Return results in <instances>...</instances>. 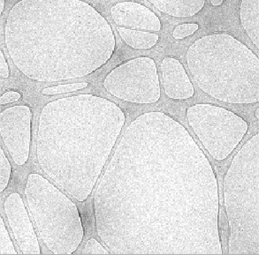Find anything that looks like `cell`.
Instances as JSON below:
<instances>
[{"mask_svg":"<svg viewBox=\"0 0 259 255\" xmlns=\"http://www.w3.org/2000/svg\"><path fill=\"white\" fill-rule=\"evenodd\" d=\"M5 35L16 67L40 81L91 74L115 47L105 18L81 1H20L9 13Z\"/></svg>","mask_w":259,"mask_h":255,"instance_id":"6da1fadb","label":"cell"},{"mask_svg":"<svg viewBox=\"0 0 259 255\" xmlns=\"http://www.w3.org/2000/svg\"><path fill=\"white\" fill-rule=\"evenodd\" d=\"M124 124L115 105L92 95L46 105L39 124L37 156L46 173L83 200Z\"/></svg>","mask_w":259,"mask_h":255,"instance_id":"7a4b0ae2","label":"cell"},{"mask_svg":"<svg viewBox=\"0 0 259 255\" xmlns=\"http://www.w3.org/2000/svg\"><path fill=\"white\" fill-rule=\"evenodd\" d=\"M26 195L42 239L54 253H59L56 237L60 226L63 227V213L76 211V207L38 174L28 176Z\"/></svg>","mask_w":259,"mask_h":255,"instance_id":"3957f363","label":"cell"},{"mask_svg":"<svg viewBox=\"0 0 259 255\" xmlns=\"http://www.w3.org/2000/svg\"><path fill=\"white\" fill-rule=\"evenodd\" d=\"M105 87L116 97L138 104H151L160 98V87L154 60L139 58L112 71Z\"/></svg>","mask_w":259,"mask_h":255,"instance_id":"277c9868","label":"cell"},{"mask_svg":"<svg viewBox=\"0 0 259 255\" xmlns=\"http://www.w3.org/2000/svg\"><path fill=\"white\" fill-rule=\"evenodd\" d=\"M1 134L14 163L28 161L30 146L31 112L28 106H14L1 112Z\"/></svg>","mask_w":259,"mask_h":255,"instance_id":"5b68a950","label":"cell"},{"mask_svg":"<svg viewBox=\"0 0 259 255\" xmlns=\"http://www.w3.org/2000/svg\"><path fill=\"white\" fill-rule=\"evenodd\" d=\"M11 228L23 254H40L38 239L19 193H12L5 202Z\"/></svg>","mask_w":259,"mask_h":255,"instance_id":"8992f818","label":"cell"},{"mask_svg":"<svg viewBox=\"0 0 259 255\" xmlns=\"http://www.w3.org/2000/svg\"><path fill=\"white\" fill-rule=\"evenodd\" d=\"M112 16L116 24L146 30L159 31L161 22L149 8L136 2H121L112 7Z\"/></svg>","mask_w":259,"mask_h":255,"instance_id":"52a82bcc","label":"cell"},{"mask_svg":"<svg viewBox=\"0 0 259 255\" xmlns=\"http://www.w3.org/2000/svg\"><path fill=\"white\" fill-rule=\"evenodd\" d=\"M161 70L165 93L168 97L183 100L193 96L195 92L194 87L184 67L178 60L165 58L162 61Z\"/></svg>","mask_w":259,"mask_h":255,"instance_id":"ba28073f","label":"cell"},{"mask_svg":"<svg viewBox=\"0 0 259 255\" xmlns=\"http://www.w3.org/2000/svg\"><path fill=\"white\" fill-rule=\"evenodd\" d=\"M151 3L158 10L175 17H190L202 10L204 1H164L151 0Z\"/></svg>","mask_w":259,"mask_h":255,"instance_id":"9c48e42d","label":"cell"},{"mask_svg":"<svg viewBox=\"0 0 259 255\" xmlns=\"http://www.w3.org/2000/svg\"><path fill=\"white\" fill-rule=\"evenodd\" d=\"M259 1H243L241 6V20L249 37L259 48Z\"/></svg>","mask_w":259,"mask_h":255,"instance_id":"30bf717a","label":"cell"},{"mask_svg":"<svg viewBox=\"0 0 259 255\" xmlns=\"http://www.w3.org/2000/svg\"><path fill=\"white\" fill-rule=\"evenodd\" d=\"M117 30L123 41L135 49H150L158 42V35L149 32L118 27Z\"/></svg>","mask_w":259,"mask_h":255,"instance_id":"8fae6325","label":"cell"},{"mask_svg":"<svg viewBox=\"0 0 259 255\" xmlns=\"http://www.w3.org/2000/svg\"><path fill=\"white\" fill-rule=\"evenodd\" d=\"M0 236H1V246L0 253L1 254H17L15 251L13 242L11 240L10 236L7 232V228L4 224L3 218H0Z\"/></svg>","mask_w":259,"mask_h":255,"instance_id":"7c38bea8","label":"cell"},{"mask_svg":"<svg viewBox=\"0 0 259 255\" xmlns=\"http://www.w3.org/2000/svg\"><path fill=\"white\" fill-rule=\"evenodd\" d=\"M86 87H88L87 82L71 83V84L46 87L45 89H42V93L44 94H64V93H70V92H74V91L80 90V89H82V88Z\"/></svg>","mask_w":259,"mask_h":255,"instance_id":"4fadbf2b","label":"cell"},{"mask_svg":"<svg viewBox=\"0 0 259 255\" xmlns=\"http://www.w3.org/2000/svg\"><path fill=\"white\" fill-rule=\"evenodd\" d=\"M0 170H1L0 191L3 192L8 185L11 175L10 163L4 153L3 149H0Z\"/></svg>","mask_w":259,"mask_h":255,"instance_id":"5bb4252c","label":"cell"},{"mask_svg":"<svg viewBox=\"0 0 259 255\" xmlns=\"http://www.w3.org/2000/svg\"><path fill=\"white\" fill-rule=\"evenodd\" d=\"M199 28V26L196 23L180 25L174 30V37L175 39H183L186 36L193 35Z\"/></svg>","mask_w":259,"mask_h":255,"instance_id":"9a60e30c","label":"cell"},{"mask_svg":"<svg viewBox=\"0 0 259 255\" xmlns=\"http://www.w3.org/2000/svg\"><path fill=\"white\" fill-rule=\"evenodd\" d=\"M82 254H109L107 252L96 239H91L87 242Z\"/></svg>","mask_w":259,"mask_h":255,"instance_id":"2e32d148","label":"cell"},{"mask_svg":"<svg viewBox=\"0 0 259 255\" xmlns=\"http://www.w3.org/2000/svg\"><path fill=\"white\" fill-rule=\"evenodd\" d=\"M21 97V94L16 91H9L7 92L0 98V104L1 105H7L10 103L16 101Z\"/></svg>","mask_w":259,"mask_h":255,"instance_id":"e0dca14e","label":"cell"},{"mask_svg":"<svg viewBox=\"0 0 259 255\" xmlns=\"http://www.w3.org/2000/svg\"><path fill=\"white\" fill-rule=\"evenodd\" d=\"M0 75H1V77L5 78V79L9 77V67H8L2 50L0 52Z\"/></svg>","mask_w":259,"mask_h":255,"instance_id":"ac0fdd59","label":"cell"},{"mask_svg":"<svg viewBox=\"0 0 259 255\" xmlns=\"http://www.w3.org/2000/svg\"><path fill=\"white\" fill-rule=\"evenodd\" d=\"M210 2L213 6H220V5L223 3V0H211Z\"/></svg>","mask_w":259,"mask_h":255,"instance_id":"d6986e66","label":"cell"},{"mask_svg":"<svg viewBox=\"0 0 259 255\" xmlns=\"http://www.w3.org/2000/svg\"><path fill=\"white\" fill-rule=\"evenodd\" d=\"M4 7H5V1L1 0V1H0V12H1V13L3 12Z\"/></svg>","mask_w":259,"mask_h":255,"instance_id":"ffe728a7","label":"cell"},{"mask_svg":"<svg viewBox=\"0 0 259 255\" xmlns=\"http://www.w3.org/2000/svg\"><path fill=\"white\" fill-rule=\"evenodd\" d=\"M258 113H259V110H258V109H257V110H256V118H257V119H258V118H259Z\"/></svg>","mask_w":259,"mask_h":255,"instance_id":"44dd1931","label":"cell"}]
</instances>
